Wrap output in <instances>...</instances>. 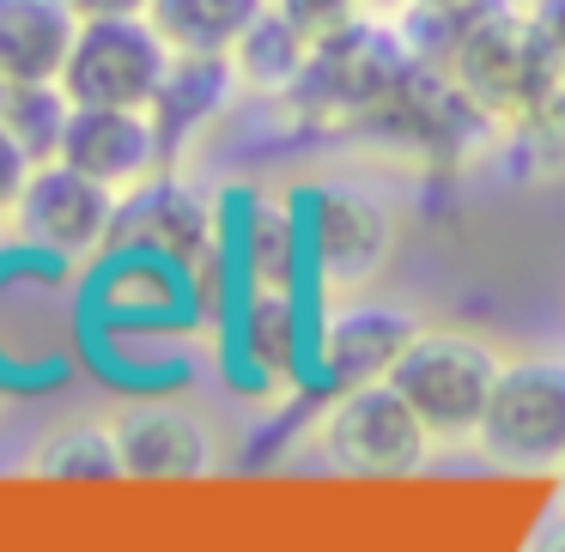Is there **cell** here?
I'll use <instances>...</instances> for the list:
<instances>
[{
	"mask_svg": "<svg viewBox=\"0 0 565 552\" xmlns=\"http://www.w3.org/2000/svg\"><path fill=\"white\" fill-rule=\"evenodd\" d=\"M444 62H450L456 98L499 128H516L553 91H565L553 79L547 55H541V37L529 25V13L511 7V0H475V7H462Z\"/></svg>",
	"mask_w": 565,
	"mask_h": 552,
	"instance_id": "6da1fadb",
	"label": "cell"
},
{
	"mask_svg": "<svg viewBox=\"0 0 565 552\" xmlns=\"http://www.w3.org/2000/svg\"><path fill=\"white\" fill-rule=\"evenodd\" d=\"M317 443L322 462L334 474H359V479H407L426 467L431 431L426 419L407 407V394L383 382H353V389H334L329 413L317 419Z\"/></svg>",
	"mask_w": 565,
	"mask_h": 552,
	"instance_id": "7a4b0ae2",
	"label": "cell"
},
{
	"mask_svg": "<svg viewBox=\"0 0 565 552\" xmlns=\"http://www.w3.org/2000/svg\"><path fill=\"white\" fill-rule=\"evenodd\" d=\"M499 370H504V358L492 353L480 334L419 328V340L402 353V365L390 370V382L407 394V407L426 419L431 437H475Z\"/></svg>",
	"mask_w": 565,
	"mask_h": 552,
	"instance_id": "3957f363",
	"label": "cell"
},
{
	"mask_svg": "<svg viewBox=\"0 0 565 552\" xmlns=\"http://www.w3.org/2000/svg\"><path fill=\"white\" fill-rule=\"evenodd\" d=\"M480 455L511 474H553L565 462V358H511L475 431Z\"/></svg>",
	"mask_w": 565,
	"mask_h": 552,
	"instance_id": "277c9868",
	"label": "cell"
},
{
	"mask_svg": "<svg viewBox=\"0 0 565 552\" xmlns=\"http://www.w3.org/2000/svg\"><path fill=\"white\" fill-rule=\"evenodd\" d=\"M298 231H305V256L310 273L341 292L371 285L395 256V219L371 188L353 183H305L292 195Z\"/></svg>",
	"mask_w": 565,
	"mask_h": 552,
	"instance_id": "5b68a950",
	"label": "cell"
},
{
	"mask_svg": "<svg viewBox=\"0 0 565 552\" xmlns=\"http://www.w3.org/2000/svg\"><path fill=\"white\" fill-rule=\"evenodd\" d=\"M171 43L159 37L147 13L116 19H79L74 50L62 62V91L74 104H116V110H147L164 86Z\"/></svg>",
	"mask_w": 565,
	"mask_h": 552,
	"instance_id": "8992f818",
	"label": "cell"
},
{
	"mask_svg": "<svg viewBox=\"0 0 565 552\" xmlns=\"http://www.w3.org/2000/svg\"><path fill=\"white\" fill-rule=\"evenodd\" d=\"M116 201H122L116 188L92 183V176L74 171L67 159H43L7 219H13V237L25 249L74 268V261H92L98 249H110Z\"/></svg>",
	"mask_w": 565,
	"mask_h": 552,
	"instance_id": "52a82bcc",
	"label": "cell"
},
{
	"mask_svg": "<svg viewBox=\"0 0 565 552\" xmlns=\"http://www.w3.org/2000/svg\"><path fill=\"white\" fill-rule=\"evenodd\" d=\"M220 243H225V207L201 201L189 183H177L164 171L116 201L110 249H147V256H164L177 268L201 273L220 256Z\"/></svg>",
	"mask_w": 565,
	"mask_h": 552,
	"instance_id": "ba28073f",
	"label": "cell"
},
{
	"mask_svg": "<svg viewBox=\"0 0 565 552\" xmlns=\"http://www.w3.org/2000/svg\"><path fill=\"white\" fill-rule=\"evenodd\" d=\"M62 159L74 171H86L92 183L128 188L152 183V176L171 164V147H164L152 110H116V104H74V122H67V140H62Z\"/></svg>",
	"mask_w": 565,
	"mask_h": 552,
	"instance_id": "9c48e42d",
	"label": "cell"
},
{
	"mask_svg": "<svg viewBox=\"0 0 565 552\" xmlns=\"http://www.w3.org/2000/svg\"><path fill=\"white\" fill-rule=\"evenodd\" d=\"M419 340V316H407L402 304H377V297H353V304H334L322 316L317 334V370L334 389H353V382H383L402 353Z\"/></svg>",
	"mask_w": 565,
	"mask_h": 552,
	"instance_id": "30bf717a",
	"label": "cell"
},
{
	"mask_svg": "<svg viewBox=\"0 0 565 552\" xmlns=\"http://www.w3.org/2000/svg\"><path fill=\"white\" fill-rule=\"evenodd\" d=\"M116 443H122V479H147V486L201 479L213 467L207 419L177 401H135L116 419Z\"/></svg>",
	"mask_w": 565,
	"mask_h": 552,
	"instance_id": "8fae6325",
	"label": "cell"
},
{
	"mask_svg": "<svg viewBox=\"0 0 565 552\" xmlns=\"http://www.w3.org/2000/svg\"><path fill=\"white\" fill-rule=\"evenodd\" d=\"M232 334V358L244 377H256L249 389H274L292 382L305 370V322H298V292H244L225 316Z\"/></svg>",
	"mask_w": 565,
	"mask_h": 552,
	"instance_id": "7c38bea8",
	"label": "cell"
},
{
	"mask_svg": "<svg viewBox=\"0 0 565 552\" xmlns=\"http://www.w3.org/2000/svg\"><path fill=\"white\" fill-rule=\"evenodd\" d=\"M244 86L232 67V55H195V50H171V67H164V86L152 91V122H159L171 159L189 147L195 134H207L225 110H232V91Z\"/></svg>",
	"mask_w": 565,
	"mask_h": 552,
	"instance_id": "4fadbf2b",
	"label": "cell"
},
{
	"mask_svg": "<svg viewBox=\"0 0 565 552\" xmlns=\"http://www.w3.org/2000/svg\"><path fill=\"white\" fill-rule=\"evenodd\" d=\"M74 31V0H0V74L13 86L19 79H62Z\"/></svg>",
	"mask_w": 565,
	"mask_h": 552,
	"instance_id": "5bb4252c",
	"label": "cell"
},
{
	"mask_svg": "<svg viewBox=\"0 0 565 552\" xmlns=\"http://www.w3.org/2000/svg\"><path fill=\"white\" fill-rule=\"evenodd\" d=\"M268 13V0H147V19L171 50L195 55H232L256 19Z\"/></svg>",
	"mask_w": 565,
	"mask_h": 552,
	"instance_id": "9a60e30c",
	"label": "cell"
},
{
	"mask_svg": "<svg viewBox=\"0 0 565 552\" xmlns=\"http://www.w3.org/2000/svg\"><path fill=\"white\" fill-rule=\"evenodd\" d=\"M310 62H317V37H305V31L274 7V0H268V13H262L256 25L237 37V50H232L237 79L256 86V91H292L298 79L310 74Z\"/></svg>",
	"mask_w": 565,
	"mask_h": 552,
	"instance_id": "2e32d148",
	"label": "cell"
},
{
	"mask_svg": "<svg viewBox=\"0 0 565 552\" xmlns=\"http://www.w3.org/2000/svg\"><path fill=\"white\" fill-rule=\"evenodd\" d=\"M38 474L62 479V486H110V479H122V443H116V425H104V419L62 425L38 450Z\"/></svg>",
	"mask_w": 565,
	"mask_h": 552,
	"instance_id": "e0dca14e",
	"label": "cell"
},
{
	"mask_svg": "<svg viewBox=\"0 0 565 552\" xmlns=\"http://www.w3.org/2000/svg\"><path fill=\"white\" fill-rule=\"evenodd\" d=\"M0 122L25 140L38 164H43V159H62L67 122H74V98L62 91V79H19V86L7 91V110H0Z\"/></svg>",
	"mask_w": 565,
	"mask_h": 552,
	"instance_id": "ac0fdd59",
	"label": "cell"
},
{
	"mask_svg": "<svg viewBox=\"0 0 565 552\" xmlns=\"http://www.w3.org/2000/svg\"><path fill=\"white\" fill-rule=\"evenodd\" d=\"M31 171H38V159H31V147L13 134V128L0 122V219L19 207V195H25Z\"/></svg>",
	"mask_w": 565,
	"mask_h": 552,
	"instance_id": "d6986e66",
	"label": "cell"
},
{
	"mask_svg": "<svg viewBox=\"0 0 565 552\" xmlns=\"http://www.w3.org/2000/svg\"><path fill=\"white\" fill-rule=\"evenodd\" d=\"M523 13H529V25H535V37H541V55H547L553 79L565 86V0H529Z\"/></svg>",
	"mask_w": 565,
	"mask_h": 552,
	"instance_id": "ffe728a7",
	"label": "cell"
},
{
	"mask_svg": "<svg viewBox=\"0 0 565 552\" xmlns=\"http://www.w3.org/2000/svg\"><path fill=\"white\" fill-rule=\"evenodd\" d=\"M79 19H116V13H147V0H74Z\"/></svg>",
	"mask_w": 565,
	"mask_h": 552,
	"instance_id": "44dd1931",
	"label": "cell"
},
{
	"mask_svg": "<svg viewBox=\"0 0 565 552\" xmlns=\"http://www.w3.org/2000/svg\"><path fill=\"white\" fill-rule=\"evenodd\" d=\"M535 546H553V552H565V504L559 510L547 516V522H541V534H535Z\"/></svg>",
	"mask_w": 565,
	"mask_h": 552,
	"instance_id": "7402d4cb",
	"label": "cell"
},
{
	"mask_svg": "<svg viewBox=\"0 0 565 552\" xmlns=\"http://www.w3.org/2000/svg\"><path fill=\"white\" fill-rule=\"evenodd\" d=\"M407 7H438V13H462V7H475V0H407Z\"/></svg>",
	"mask_w": 565,
	"mask_h": 552,
	"instance_id": "603a6c76",
	"label": "cell"
},
{
	"mask_svg": "<svg viewBox=\"0 0 565 552\" xmlns=\"http://www.w3.org/2000/svg\"><path fill=\"white\" fill-rule=\"evenodd\" d=\"M553 491H559V504H565V462L553 467Z\"/></svg>",
	"mask_w": 565,
	"mask_h": 552,
	"instance_id": "cb8c5ba5",
	"label": "cell"
},
{
	"mask_svg": "<svg viewBox=\"0 0 565 552\" xmlns=\"http://www.w3.org/2000/svg\"><path fill=\"white\" fill-rule=\"evenodd\" d=\"M7 91H13V79H7V74H0V110H7Z\"/></svg>",
	"mask_w": 565,
	"mask_h": 552,
	"instance_id": "d4e9b609",
	"label": "cell"
},
{
	"mask_svg": "<svg viewBox=\"0 0 565 552\" xmlns=\"http://www.w3.org/2000/svg\"><path fill=\"white\" fill-rule=\"evenodd\" d=\"M511 7H529V0H511Z\"/></svg>",
	"mask_w": 565,
	"mask_h": 552,
	"instance_id": "484cf974",
	"label": "cell"
},
{
	"mask_svg": "<svg viewBox=\"0 0 565 552\" xmlns=\"http://www.w3.org/2000/svg\"><path fill=\"white\" fill-rule=\"evenodd\" d=\"M0 401H7V389H0Z\"/></svg>",
	"mask_w": 565,
	"mask_h": 552,
	"instance_id": "4316f807",
	"label": "cell"
}]
</instances>
